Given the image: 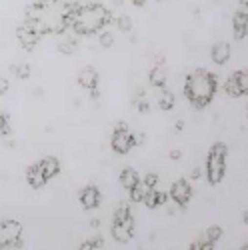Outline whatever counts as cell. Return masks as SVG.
Instances as JSON below:
<instances>
[{
	"mask_svg": "<svg viewBox=\"0 0 248 250\" xmlns=\"http://www.w3.org/2000/svg\"><path fill=\"white\" fill-rule=\"evenodd\" d=\"M60 18L66 30H72L74 34H96L112 22L110 10L102 4H88V6L72 4L60 14Z\"/></svg>",
	"mask_w": 248,
	"mask_h": 250,
	"instance_id": "cell-1",
	"label": "cell"
},
{
	"mask_svg": "<svg viewBox=\"0 0 248 250\" xmlns=\"http://www.w3.org/2000/svg\"><path fill=\"white\" fill-rule=\"evenodd\" d=\"M218 88V78L206 68L192 70L184 80V96L194 108H204L212 102Z\"/></svg>",
	"mask_w": 248,
	"mask_h": 250,
	"instance_id": "cell-2",
	"label": "cell"
},
{
	"mask_svg": "<svg viewBox=\"0 0 248 250\" xmlns=\"http://www.w3.org/2000/svg\"><path fill=\"white\" fill-rule=\"evenodd\" d=\"M226 154H228V148L224 142H216L210 146L208 156H206V178L210 184L222 182L226 172Z\"/></svg>",
	"mask_w": 248,
	"mask_h": 250,
	"instance_id": "cell-3",
	"label": "cell"
},
{
	"mask_svg": "<svg viewBox=\"0 0 248 250\" xmlns=\"http://www.w3.org/2000/svg\"><path fill=\"white\" fill-rule=\"evenodd\" d=\"M22 246V224L16 220L0 222V248H20Z\"/></svg>",
	"mask_w": 248,
	"mask_h": 250,
	"instance_id": "cell-4",
	"label": "cell"
},
{
	"mask_svg": "<svg viewBox=\"0 0 248 250\" xmlns=\"http://www.w3.org/2000/svg\"><path fill=\"white\" fill-rule=\"evenodd\" d=\"M110 146L116 154H128L134 146V134L128 130L126 122H118L110 138Z\"/></svg>",
	"mask_w": 248,
	"mask_h": 250,
	"instance_id": "cell-5",
	"label": "cell"
},
{
	"mask_svg": "<svg viewBox=\"0 0 248 250\" xmlns=\"http://www.w3.org/2000/svg\"><path fill=\"white\" fill-rule=\"evenodd\" d=\"M224 92L230 98H240L248 92V72L246 70H236L232 76L226 78L224 82Z\"/></svg>",
	"mask_w": 248,
	"mask_h": 250,
	"instance_id": "cell-6",
	"label": "cell"
},
{
	"mask_svg": "<svg viewBox=\"0 0 248 250\" xmlns=\"http://www.w3.org/2000/svg\"><path fill=\"white\" fill-rule=\"evenodd\" d=\"M134 232H136L134 216L122 220V222H112V238L120 244H128L134 238Z\"/></svg>",
	"mask_w": 248,
	"mask_h": 250,
	"instance_id": "cell-7",
	"label": "cell"
},
{
	"mask_svg": "<svg viewBox=\"0 0 248 250\" xmlns=\"http://www.w3.org/2000/svg\"><path fill=\"white\" fill-rule=\"evenodd\" d=\"M190 198H192V186H190V182L184 180V178L176 180L172 184V188H170V200L176 206H182L184 208L186 204L190 202Z\"/></svg>",
	"mask_w": 248,
	"mask_h": 250,
	"instance_id": "cell-8",
	"label": "cell"
},
{
	"mask_svg": "<svg viewBox=\"0 0 248 250\" xmlns=\"http://www.w3.org/2000/svg\"><path fill=\"white\" fill-rule=\"evenodd\" d=\"M78 200H80V204H82L84 210H94V208H98L100 202H102V194H100V190L96 188L94 184H88V186H84V188L80 190Z\"/></svg>",
	"mask_w": 248,
	"mask_h": 250,
	"instance_id": "cell-9",
	"label": "cell"
},
{
	"mask_svg": "<svg viewBox=\"0 0 248 250\" xmlns=\"http://www.w3.org/2000/svg\"><path fill=\"white\" fill-rule=\"evenodd\" d=\"M16 36H18V42H20V46H22L24 50H32V48L38 44V40H40V36H38V34L32 30L30 22L20 24V26L16 28Z\"/></svg>",
	"mask_w": 248,
	"mask_h": 250,
	"instance_id": "cell-10",
	"label": "cell"
},
{
	"mask_svg": "<svg viewBox=\"0 0 248 250\" xmlns=\"http://www.w3.org/2000/svg\"><path fill=\"white\" fill-rule=\"evenodd\" d=\"M230 54H232V50H230V44L228 42H216L210 48V60L214 62L216 66L226 64V62L230 60Z\"/></svg>",
	"mask_w": 248,
	"mask_h": 250,
	"instance_id": "cell-11",
	"label": "cell"
},
{
	"mask_svg": "<svg viewBox=\"0 0 248 250\" xmlns=\"http://www.w3.org/2000/svg\"><path fill=\"white\" fill-rule=\"evenodd\" d=\"M78 84L86 90H92L98 86V72L92 66H84L78 72Z\"/></svg>",
	"mask_w": 248,
	"mask_h": 250,
	"instance_id": "cell-12",
	"label": "cell"
},
{
	"mask_svg": "<svg viewBox=\"0 0 248 250\" xmlns=\"http://www.w3.org/2000/svg\"><path fill=\"white\" fill-rule=\"evenodd\" d=\"M232 30H234V36L240 40L246 36L248 32V16H246V6H240V10L234 14L232 18Z\"/></svg>",
	"mask_w": 248,
	"mask_h": 250,
	"instance_id": "cell-13",
	"label": "cell"
},
{
	"mask_svg": "<svg viewBox=\"0 0 248 250\" xmlns=\"http://www.w3.org/2000/svg\"><path fill=\"white\" fill-rule=\"evenodd\" d=\"M38 168L44 174L46 180H50V178L58 176V172H60V160L54 158V156H46V158H42L38 162Z\"/></svg>",
	"mask_w": 248,
	"mask_h": 250,
	"instance_id": "cell-14",
	"label": "cell"
},
{
	"mask_svg": "<svg viewBox=\"0 0 248 250\" xmlns=\"http://www.w3.org/2000/svg\"><path fill=\"white\" fill-rule=\"evenodd\" d=\"M166 202H168V194L166 192H160L156 188H152L146 196H144V200H142V204L146 206V208H150V210H154V208L166 204Z\"/></svg>",
	"mask_w": 248,
	"mask_h": 250,
	"instance_id": "cell-15",
	"label": "cell"
},
{
	"mask_svg": "<svg viewBox=\"0 0 248 250\" xmlns=\"http://www.w3.org/2000/svg\"><path fill=\"white\" fill-rule=\"evenodd\" d=\"M26 180H28V184H30V188H34V190H40V188H42V186L48 182V180L44 178V174L40 172L38 164H32L30 168L26 170Z\"/></svg>",
	"mask_w": 248,
	"mask_h": 250,
	"instance_id": "cell-16",
	"label": "cell"
},
{
	"mask_svg": "<svg viewBox=\"0 0 248 250\" xmlns=\"http://www.w3.org/2000/svg\"><path fill=\"white\" fill-rule=\"evenodd\" d=\"M118 180H120V186H122V188L130 190L132 186L140 180V174H138V170H136V168H132V166H126V168H124V170L120 172Z\"/></svg>",
	"mask_w": 248,
	"mask_h": 250,
	"instance_id": "cell-17",
	"label": "cell"
},
{
	"mask_svg": "<svg viewBox=\"0 0 248 250\" xmlns=\"http://www.w3.org/2000/svg\"><path fill=\"white\" fill-rule=\"evenodd\" d=\"M158 90H160V94H158V108H160V110H172V108H174V102H176L174 92L168 90L166 86H162V88H158Z\"/></svg>",
	"mask_w": 248,
	"mask_h": 250,
	"instance_id": "cell-18",
	"label": "cell"
},
{
	"mask_svg": "<svg viewBox=\"0 0 248 250\" xmlns=\"http://www.w3.org/2000/svg\"><path fill=\"white\" fill-rule=\"evenodd\" d=\"M152 188H150V186L146 184V182H144L142 178L132 186V188L128 190V194H130V202H142L144 200V196H146L148 192H150Z\"/></svg>",
	"mask_w": 248,
	"mask_h": 250,
	"instance_id": "cell-19",
	"label": "cell"
},
{
	"mask_svg": "<svg viewBox=\"0 0 248 250\" xmlns=\"http://www.w3.org/2000/svg\"><path fill=\"white\" fill-rule=\"evenodd\" d=\"M150 84L154 88L166 86V70H164L160 64L158 66H152V70H150Z\"/></svg>",
	"mask_w": 248,
	"mask_h": 250,
	"instance_id": "cell-20",
	"label": "cell"
},
{
	"mask_svg": "<svg viewBox=\"0 0 248 250\" xmlns=\"http://www.w3.org/2000/svg\"><path fill=\"white\" fill-rule=\"evenodd\" d=\"M58 50H60L62 54H72V52L76 50V40L64 36V38H62L60 42H58Z\"/></svg>",
	"mask_w": 248,
	"mask_h": 250,
	"instance_id": "cell-21",
	"label": "cell"
},
{
	"mask_svg": "<svg viewBox=\"0 0 248 250\" xmlns=\"http://www.w3.org/2000/svg\"><path fill=\"white\" fill-rule=\"evenodd\" d=\"M12 74L20 80H26L30 78V64H26V62H20V64H14L12 66Z\"/></svg>",
	"mask_w": 248,
	"mask_h": 250,
	"instance_id": "cell-22",
	"label": "cell"
},
{
	"mask_svg": "<svg viewBox=\"0 0 248 250\" xmlns=\"http://www.w3.org/2000/svg\"><path fill=\"white\" fill-rule=\"evenodd\" d=\"M78 248H80V250H98V248H104V238H102V236H96V238L84 240Z\"/></svg>",
	"mask_w": 248,
	"mask_h": 250,
	"instance_id": "cell-23",
	"label": "cell"
},
{
	"mask_svg": "<svg viewBox=\"0 0 248 250\" xmlns=\"http://www.w3.org/2000/svg\"><path fill=\"white\" fill-rule=\"evenodd\" d=\"M206 240H208L210 244H216L220 238H222V228L220 226H210L208 230H206V236H204Z\"/></svg>",
	"mask_w": 248,
	"mask_h": 250,
	"instance_id": "cell-24",
	"label": "cell"
},
{
	"mask_svg": "<svg viewBox=\"0 0 248 250\" xmlns=\"http://www.w3.org/2000/svg\"><path fill=\"white\" fill-rule=\"evenodd\" d=\"M116 26H118L120 32H130V30H132V20H130L126 14H120V16L116 18Z\"/></svg>",
	"mask_w": 248,
	"mask_h": 250,
	"instance_id": "cell-25",
	"label": "cell"
},
{
	"mask_svg": "<svg viewBox=\"0 0 248 250\" xmlns=\"http://www.w3.org/2000/svg\"><path fill=\"white\" fill-rule=\"evenodd\" d=\"M0 134L8 136L10 134V124H8V114H4L0 110Z\"/></svg>",
	"mask_w": 248,
	"mask_h": 250,
	"instance_id": "cell-26",
	"label": "cell"
},
{
	"mask_svg": "<svg viewBox=\"0 0 248 250\" xmlns=\"http://www.w3.org/2000/svg\"><path fill=\"white\" fill-rule=\"evenodd\" d=\"M98 42H100L102 48H110L114 44V36L110 32H100V40H98Z\"/></svg>",
	"mask_w": 248,
	"mask_h": 250,
	"instance_id": "cell-27",
	"label": "cell"
},
{
	"mask_svg": "<svg viewBox=\"0 0 248 250\" xmlns=\"http://www.w3.org/2000/svg\"><path fill=\"white\" fill-rule=\"evenodd\" d=\"M210 248H214V244H210L206 238L196 240V242H192V244H190V250H210Z\"/></svg>",
	"mask_w": 248,
	"mask_h": 250,
	"instance_id": "cell-28",
	"label": "cell"
},
{
	"mask_svg": "<svg viewBox=\"0 0 248 250\" xmlns=\"http://www.w3.org/2000/svg\"><path fill=\"white\" fill-rule=\"evenodd\" d=\"M142 180L146 182V184L150 186V188H156V184H158V174H154V172H148V174L144 176Z\"/></svg>",
	"mask_w": 248,
	"mask_h": 250,
	"instance_id": "cell-29",
	"label": "cell"
},
{
	"mask_svg": "<svg viewBox=\"0 0 248 250\" xmlns=\"http://www.w3.org/2000/svg\"><path fill=\"white\" fill-rule=\"evenodd\" d=\"M56 0H32V4H36V6H42V8H50V4H54Z\"/></svg>",
	"mask_w": 248,
	"mask_h": 250,
	"instance_id": "cell-30",
	"label": "cell"
},
{
	"mask_svg": "<svg viewBox=\"0 0 248 250\" xmlns=\"http://www.w3.org/2000/svg\"><path fill=\"white\" fill-rule=\"evenodd\" d=\"M8 88H10L8 80H6V78H0V96L6 94V92H8Z\"/></svg>",
	"mask_w": 248,
	"mask_h": 250,
	"instance_id": "cell-31",
	"label": "cell"
},
{
	"mask_svg": "<svg viewBox=\"0 0 248 250\" xmlns=\"http://www.w3.org/2000/svg\"><path fill=\"white\" fill-rule=\"evenodd\" d=\"M170 158H172V160H180V158H182V152H180V150H172V152H170Z\"/></svg>",
	"mask_w": 248,
	"mask_h": 250,
	"instance_id": "cell-32",
	"label": "cell"
},
{
	"mask_svg": "<svg viewBox=\"0 0 248 250\" xmlns=\"http://www.w3.org/2000/svg\"><path fill=\"white\" fill-rule=\"evenodd\" d=\"M190 176H192V178H194V180H196V178H200V176H202V170H200V168H194V170H192V174H190Z\"/></svg>",
	"mask_w": 248,
	"mask_h": 250,
	"instance_id": "cell-33",
	"label": "cell"
},
{
	"mask_svg": "<svg viewBox=\"0 0 248 250\" xmlns=\"http://www.w3.org/2000/svg\"><path fill=\"white\" fill-rule=\"evenodd\" d=\"M132 4H134V6H138V8H142L144 4H146V0H132Z\"/></svg>",
	"mask_w": 248,
	"mask_h": 250,
	"instance_id": "cell-34",
	"label": "cell"
},
{
	"mask_svg": "<svg viewBox=\"0 0 248 250\" xmlns=\"http://www.w3.org/2000/svg\"><path fill=\"white\" fill-rule=\"evenodd\" d=\"M184 128V120H178L176 122V130H182Z\"/></svg>",
	"mask_w": 248,
	"mask_h": 250,
	"instance_id": "cell-35",
	"label": "cell"
},
{
	"mask_svg": "<svg viewBox=\"0 0 248 250\" xmlns=\"http://www.w3.org/2000/svg\"><path fill=\"white\" fill-rule=\"evenodd\" d=\"M238 2H240V6H246V2H248V0H238Z\"/></svg>",
	"mask_w": 248,
	"mask_h": 250,
	"instance_id": "cell-36",
	"label": "cell"
}]
</instances>
